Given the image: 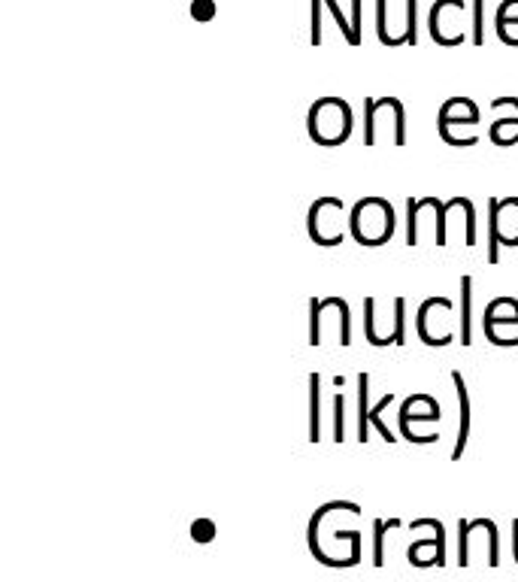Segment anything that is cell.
<instances>
[{
  "label": "cell",
  "mask_w": 518,
  "mask_h": 582,
  "mask_svg": "<svg viewBox=\"0 0 518 582\" xmlns=\"http://www.w3.org/2000/svg\"><path fill=\"white\" fill-rule=\"evenodd\" d=\"M306 131H309V140L319 143V146H343L349 137H352V110L346 101L340 97H322L313 107H309V116H306Z\"/></svg>",
  "instance_id": "obj_1"
},
{
  "label": "cell",
  "mask_w": 518,
  "mask_h": 582,
  "mask_svg": "<svg viewBox=\"0 0 518 582\" xmlns=\"http://www.w3.org/2000/svg\"><path fill=\"white\" fill-rule=\"evenodd\" d=\"M349 228L361 246H382L394 237V207L385 198H364L352 207Z\"/></svg>",
  "instance_id": "obj_2"
},
{
  "label": "cell",
  "mask_w": 518,
  "mask_h": 582,
  "mask_svg": "<svg viewBox=\"0 0 518 582\" xmlns=\"http://www.w3.org/2000/svg\"><path fill=\"white\" fill-rule=\"evenodd\" d=\"M343 216V201L334 198V194H325L319 198L313 207H309V216H306V231H309V240L316 246H340L343 243V228L340 219Z\"/></svg>",
  "instance_id": "obj_3"
},
{
  "label": "cell",
  "mask_w": 518,
  "mask_h": 582,
  "mask_svg": "<svg viewBox=\"0 0 518 582\" xmlns=\"http://www.w3.org/2000/svg\"><path fill=\"white\" fill-rule=\"evenodd\" d=\"M422 528H431L434 537L431 540H419V543H412L406 549V558L409 564H416V567H443L446 564V528L440 519H419V522H409V531H422Z\"/></svg>",
  "instance_id": "obj_4"
},
{
  "label": "cell",
  "mask_w": 518,
  "mask_h": 582,
  "mask_svg": "<svg viewBox=\"0 0 518 582\" xmlns=\"http://www.w3.org/2000/svg\"><path fill=\"white\" fill-rule=\"evenodd\" d=\"M488 207L497 216V243L518 246V198H488Z\"/></svg>",
  "instance_id": "obj_5"
},
{
  "label": "cell",
  "mask_w": 518,
  "mask_h": 582,
  "mask_svg": "<svg viewBox=\"0 0 518 582\" xmlns=\"http://www.w3.org/2000/svg\"><path fill=\"white\" fill-rule=\"evenodd\" d=\"M479 122V107L470 101V97H452L440 107V119H437V131H452V125H476Z\"/></svg>",
  "instance_id": "obj_6"
},
{
  "label": "cell",
  "mask_w": 518,
  "mask_h": 582,
  "mask_svg": "<svg viewBox=\"0 0 518 582\" xmlns=\"http://www.w3.org/2000/svg\"><path fill=\"white\" fill-rule=\"evenodd\" d=\"M452 382H455V395H458V407H461V419H458V440L452 449V461H461L467 440H470V388L461 376V370H452Z\"/></svg>",
  "instance_id": "obj_7"
},
{
  "label": "cell",
  "mask_w": 518,
  "mask_h": 582,
  "mask_svg": "<svg viewBox=\"0 0 518 582\" xmlns=\"http://www.w3.org/2000/svg\"><path fill=\"white\" fill-rule=\"evenodd\" d=\"M500 101L512 110V116H497L488 128V140L494 146H518V97H500Z\"/></svg>",
  "instance_id": "obj_8"
},
{
  "label": "cell",
  "mask_w": 518,
  "mask_h": 582,
  "mask_svg": "<svg viewBox=\"0 0 518 582\" xmlns=\"http://www.w3.org/2000/svg\"><path fill=\"white\" fill-rule=\"evenodd\" d=\"M458 10H464V0H437V4H434L431 19H428V28H431V37H434L440 46H452V43H449V34H446V28H449L452 22L446 19V13H458Z\"/></svg>",
  "instance_id": "obj_9"
},
{
  "label": "cell",
  "mask_w": 518,
  "mask_h": 582,
  "mask_svg": "<svg viewBox=\"0 0 518 582\" xmlns=\"http://www.w3.org/2000/svg\"><path fill=\"white\" fill-rule=\"evenodd\" d=\"M322 440V376L309 373V443Z\"/></svg>",
  "instance_id": "obj_10"
},
{
  "label": "cell",
  "mask_w": 518,
  "mask_h": 582,
  "mask_svg": "<svg viewBox=\"0 0 518 582\" xmlns=\"http://www.w3.org/2000/svg\"><path fill=\"white\" fill-rule=\"evenodd\" d=\"M370 373H358V443L370 440Z\"/></svg>",
  "instance_id": "obj_11"
},
{
  "label": "cell",
  "mask_w": 518,
  "mask_h": 582,
  "mask_svg": "<svg viewBox=\"0 0 518 582\" xmlns=\"http://www.w3.org/2000/svg\"><path fill=\"white\" fill-rule=\"evenodd\" d=\"M470 313H473V276H461V346H470Z\"/></svg>",
  "instance_id": "obj_12"
},
{
  "label": "cell",
  "mask_w": 518,
  "mask_h": 582,
  "mask_svg": "<svg viewBox=\"0 0 518 582\" xmlns=\"http://www.w3.org/2000/svg\"><path fill=\"white\" fill-rule=\"evenodd\" d=\"M440 419H443L440 407H434L428 413H412V404L406 401L400 407V434H403V440H412V425H416V422H440Z\"/></svg>",
  "instance_id": "obj_13"
},
{
  "label": "cell",
  "mask_w": 518,
  "mask_h": 582,
  "mask_svg": "<svg viewBox=\"0 0 518 582\" xmlns=\"http://www.w3.org/2000/svg\"><path fill=\"white\" fill-rule=\"evenodd\" d=\"M388 528H400V522H397V519H391V522L376 519V522H373V564H376V567L385 564V531H388Z\"/></svg>",
  "instance_id": "obj_14"
},
{
  "label": "cell",
  "mask_w": 518,
  "mask_h": 582,
  "mask_svg": "<svg viewBox=\"0 0 518 582\" xmlns=\"http://www.w3.org/2000/svg\"><path fill=\"white\" fill-rule=\"evenodd\" d=\"M518 25V0H503L497 10V37H506L509 28Z\"/></svg>",
  "instance_id": "obj_15"
},
{
  "label": "cell",
  "mask_w": 518,
  "mask_h": 582,
  "mask_svg": "<svg viewBox=\"0 0 518 582\" xmlns=\"http://www.w3.org/2000/svg\"><path fill=\"white\" fill-rule=\"evenodd\" d=\"M391 401H394V395L388 392V395H385V398H382V401H379V404H376V407L370 410V425H376V431L382 434V440H385V443H397V437L391 434V428H388V425L382 422V413H385V410L391 407Z\"/></svg>",
  "instance_id": "obj_16"
},
{
  "label": "cell",
  "mask_w": 518,
  "mask_h": 582,
  "mask_svg": "<svg viewBox=\"0 0 518 582\" xmlns=\"http://www.w3.org/2000/svg\"><path fill=\"white\" fill-rule=\"evenodd\" d=\"M364 146H376V97H364Z\"/></svg>",
  "instance_id": "obj_17"
},
{
  "label": "cell",
  "mask_w": 518,
  "mask_h": 582,
  "mask_svg": "<svg viewBox=\"0 0 518 582\" xmlns=\"http://www.w3.org/2000/svg\"><path fill=\"white\" fill-rule=\"evenodd\" d=\"M458 207H461V194L452 201L437 204V246H446V216H449V210H458Z\"/></svg>",
  "instance_id": "obj_18"
},
{
  "label": "cell",
  "mask_w": 518,
  "mask_h": 582,
  "mask_svg": "<svg viewBox=\"0 0 518 582\" xmlns=\"http://www.w3.org/2000/svg\"><path fill=\"white\" fill-rule=\"evenodd\" d=\"M476 46H485V0H473V37Z\"/></svg>",
  "instance_id": "obj_19"
},
{
  "label": "cell",
  "mask_w": 518,
  "mask_h": 582,
  "mask_svg": "<svg viewBox=\"0 0 518 582\" xmlns=\"http://www.w3.org/2000/svg\"><path fill=\"white\" fill-rule=\"evenodd\" d=\"M458 564L461 567L470 564V522L467 519L458 522Z\"/></svg>",
  "instance_id": "obj_20"
},
{
  "label": "cell",
  "mask_w": 518,
  "mask_h": 582,
  "mask_svg": "<svg viewBox=\"0 0 518 582\" xmlns=\"http://www.w3.org/2000/svg\"><path fill=\"white\" fill-rule=\"evenodd\" d=\"M325 7L331 10V16L337 19V28L343 31V37H346V43L352 46V43H355V34H352V22L346 19V13L340 10V4H337V0H325Z\"/></svg>",
  "instance_id": "obj_21"
},
{
  "label": "cell",
  "mask_w": 518,
  "mask_h": 582,
  "mask_svg": "<svg viewBox=\"0 0 518 582\" xmlns=\"http://www.w3.org/2000/svg\"><path fill=\"white\" fill-rule=\"evenodd\" d=\"M216 537V522L213 519H197L194 525H191V540H197V543H210Z\"/></svg>",
  "instance_id": "obj_22"
},
{
  "label": "cell",
  "mask_w": 518,
  "mask_h": 582,
  "mask_svg": "<svg viewBox=\"0 0 518 582\" xmlns=\"http://www.w3.org/2000/svg\"><path fill=\"white\" fill-rule=\"evenodd\" d=\"M416 13H419V0H406V43L416 46L419 34H416Z\"/></svg>",
  "instance_id": "obj_23"
},
{
  "label": "cell",
  "mask_w": 518,
  "mask_h": 582,
  "mask_svg": "<svg viewBox=\"0 0 518 582\" xmlns=\"http://www.w3.org/2000/svg\"><path fill=\"white\" fill-rule=\"evenodd\" d=\"M343 413H346V401H343V395H334V440H337V443H343V440H346Z\"/></svg>",
  "instance_id": "obj_24"
},
{
  "label": "cell",
  "mask_w": 518,
  "mask_h": 582,
  "mask_svg": "<svg viewBox=\"0 0 518 582\" xmlns=\"http://www.w3.org/2000/svg\"><path fill=\"white\" fill-rule=\"evenodd\" d=\"M191 16L197 22H210L216 16V4H213V0H194V4H191Z\"/></svg>",
  "instance_id": "obj_25"
},
{
  "label": "cell",
  "mask_w": 518,
  "mask_h": 582,
  "mask_svg": "<svg viewBox=\"0 0 518 582\" xmlns=\"http://www.w3.org/2000/svg\"><path fill=\"white\" fill-rule=\"evenodd\" d=\"M322 10H325V0H313V34H309V43L313 46L322 43Z\"/></svg>",
  "instance_id": "obj_26"
},
{
  "label": "cell",
  "mask_w": 518,
  "mask_h": 582,
  "mask_svg": "<svg viewBox=\"0 0 518 582\" xmlns=\"http://www.w3.org/2000/svg\"><path fill=\"white\" fill-rule=\"evenodd\" d=\"M352 34H355V46L361 43V0H352Z\"/></svg>",
  "instance_id": "obj_27"
}]
</instances>
